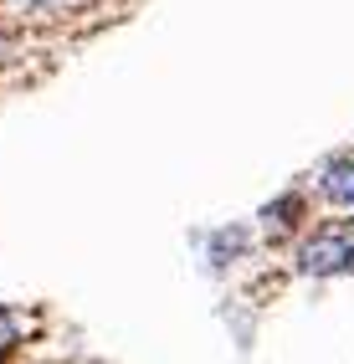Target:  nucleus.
I'll return each mask as SVG.
<instances>
[{"label": "nucleus", "instance_id": "nucleus-2", "mask_svg": "<svg viewBox=\"0 0 354 364\" xmlns=\"http://www.w3.org/2000/svg\"><path fill=\"white\" fill-rule=\"evenodd\" d=\"M323 196L334 205H354V154H344L323 169Z\"/></svg>", "mask_w": 354, "mask_h": 364}, {"label": "nucleus", "instance_id": "nucleus-3", "mask_svg": "<svg viewBox=\"0 0 354 364\" xmlns=\"http://www.w3.org/2000/svg\"><path fill=\"white\" fill-rule=\"evenodd\" d=\"M11 344H16V318L0 308V349H11Z\"/></svg>", "mask_w": 354, "mask_h": 364}, {"label": "nucleus", "instance_id": "nucleus-4", "mask_svg": "<svg viewBox=\"0 0 354 364\" xmlns=\"http://www.w3.org/2000/svg\"><path fill=\"white\" fill-rule=\"evenodd\" d=\"M31 6H46V0H31Z\"/></svg>", "mask_w": 354, "mask_h": 364}, {"label": "nucleus", "instance_id": "nucleus-1", "mask_svg": "<svg viewBox=\"0 0 354 364\" xmlns=\"http://www.w3.org/2000/svg\"><path fill=\"white\" fill-rule=\"evenodd\" d=\"M298 267L309 277H334V272H344V267H354V221H339V226L313 231Z\"/></svg>", "mask_w": 354, "mask_h": 364}]
</instances>
